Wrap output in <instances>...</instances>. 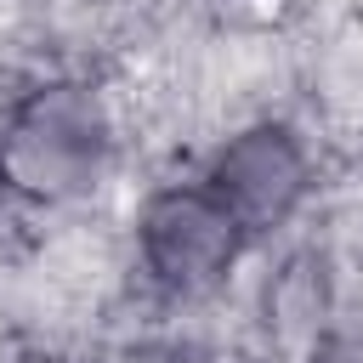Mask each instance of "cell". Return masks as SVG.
Segmentation results:
<instances>
[{"mask_svg": "<svg viewBox=\"0 0 363 363\" xmlns=\"http://www.w3.org/2000/svg\"><path fill=\"white\" fill-rule=\"evenodd\" d=\"M119 159V119L102 85L79 74H45L0 108V187L6 204L74 210Z\"/></svg>", "mask_w": 363, "mask_h": 363, "instance_id": "1", "label": "cell"}, {"mask_svg": "<svg viewBox=\"0 0 363 363\" xmlns=\"http://www.w3.org/2000/svg\"><path fill=\"white\" fill-rule=\"evenodd\" d=\"M250 238L199 182H159L130 216V267L159 301H204L244 261Z\"/></svg>", "mask_w": 363, "mask_h": 363, "instance_id": "2", "label": "cell"}, {"mask_svg": "<svg viewBox=\"0 0 363 363\" xmlns=\"http://www.w3.org/2000/svg\"><path fill=\"white\" fill-rule=\"evenodd\" d=\"M193 176L221 199V210L255 244V238L284 233L306 210L318 187V159H312V142L289 119H244L199 159Z\"/></svg>", "mask_w": 363, "mask_h": 363, "instance_id": "3", "label": "cell"}, {"mask_svg": "<svg viewBox=\"0 0 363 363\" xmlns=\"http://www.w3.org/2000/svg\"><path fill=\"white\" fill-rule=\"evenodd\" d=\"M306 363H363V323L357 329H329L312 340Z\"/></svg>", "mask_w": 363, "mask_h": 363, "instance_id": "4", "label": "cell"}, {"mask_svg": "<svg viewBox=\"0 0 363 363\" xmlns=\"http://www.w3.org/2000/svg\"><path fill=\"white\" fill-rule=\"evenodd\" d=\"M0 204H6V187H0Z\"/></svg>", "mask_w": 363, "mask_h": 363, "instance_id": "5", "label": "cell"}]
</instances>
